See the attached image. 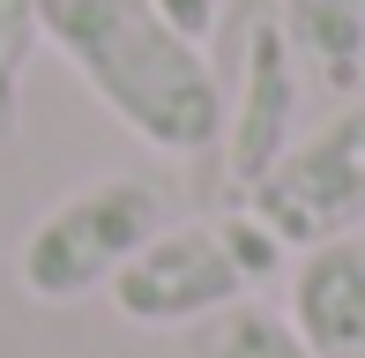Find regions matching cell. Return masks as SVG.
<instances>
[{
    "instance_id": "8",
    "label": "cell",
    "mask_w": 365,
    "mask_h": 358,
    "mask_svg": "<svg viewBox=\"0 0 365 358\" xmlns=\"http://www.w3.org/2000/svg\"><path fill=\"white\" fill-rule=\"evenodd\" d=\"M194 358H313V351L298 344L291 314L246 299V306H231V314H217V321L194 329Z\"/></svg>"
},
{
    "instance_id": "5",
    "label": "cell",
    "mask_w": 365,
    "mask_h": 358,
    "mask_svg": "<svg viewBox=\"0 0 365 358\" xmlns=\"http://www.w3.org/2000/svg\"><path fill=\"white\" fill-rule=\"evenodd\" d=\"M306 68H298V45L284 38L269 0L239 15V90H224V165L231 187H254L276 157L306 135Z\"/></svg>"
},
{
    "instance_id": "3",
    "label": "cell",
    "mask_w": 365,
    "mask_h": 358,
    "mask_svg": "<svg viewBox=\"0 0 365 358\" xmlns=\"http://www.w3.org/2000/svg\"><path fill=\"white\" fill-rule=\"evenodd\" d=\"M164 187L157 179H97V187H75L68 202H53L15 247V284L30 291L38 306H75L90 291H112L149 239L164 232Z\"/></svg>"
},
{
    "instance_id": "10",
    "label": "cell",
    "mask_w": 365,
    "mask_h": 358,
    "mask_svg": "<svg viewBox=\"0 0 365 358\" xmlns=\"http://www.w3.org/2000/svg\"><path fill=\"white\" fill-rule=\"evenodd\" d=\"M149 8H157L164 23L179 30V38H194V45H209V30H217V15H224V0H149Z\"/></svg>"
},
{
    "instance_id": "6",
    "label": "cell",
    "mask_w": 365,
    "mask_h": 358,
    "mask_svg": "<svg viewBox=\"0 0 365 358\" xmlns=\"http://www.w3.org/2000/svg\"><path fill=\"white\" fill-rule=\"evenodd\" d=\"M291 329L313 358H365V239H336V247L298 254Z\"/></svg>"
},
{
    "instance_id": "2",
    "label": "cell",
    "mask_w": 365,
    "mask_h": 358,
    "mask_svg": "<svg viewBox=\"0 0 365 358\" xmlns=\"http://www.w3.org/2000/svg\"><path fill=\"white\" fill-rule=\"evenodd\" d=\"M276 269H284V247L246 209L239 217H194V224H164L135 262L112 276L105 299L135 329H202V321L246 306L254 284H269Z\"/></svg>"
},
{
    "instance_id": "7",
    "label": "cell",
    "mask_w": 365,
    "mask_h": 358,
    "mask_svg": "<svg viewBox=\"0 0 365 358\" xmlns=\"http://www.w3.org/2000/svg\"><path fill=\"white\" fill-rule=\"evenodd\" d=\"M284 38L298 45V68L336 97H358L365 75V0H269Z\"/></svg>"
},
{
    "instance_id": "9",
    "label": "cell",
    "mask_w": 365,
    "mask_h": 358,
    "mask_svg": "<svg viewBox=\"0 0 365 358\" xmlns=\"http://www.w3.org/2000/svg\"><path fill=\"white\" fill-rule=\"evenodd\" d=\"M45 45L38 0H0V150L15 142V120H23V75Z\"/></svg>"
},
{
    "instance_id": "1",
    "label": "cell",
    "mask_w": 365,
    "mask_h": 358,
    "mask_svg": "<svg viewBox=\"0 0 365 358\" xmlns=\"http://www.w3.org/2000/svg\"><path fill=\"white\" fill-rule=\"evenodd\" d=\"M38 23L90 97L157 157H202L224 142V75L209 45L179 38L149 0H38Z\"/></svg>"
},
{
    "instance_id": "4",
    "label": "cell",
    "mask_w": 365,
    "mask_h": 358,
    "mask_svg": "<svg viewBox=\"0 0 365 358\" xmlns=\"http://www.w3.org/2000/svg\"><path fill=\"white\" fill-rule=\"evenodd\" d=\"M246 217L269 224L284 254L358 239V224H365V97H343L328 120H313V135H298L246 187Z\"/></svg>"
}]
</instances>
